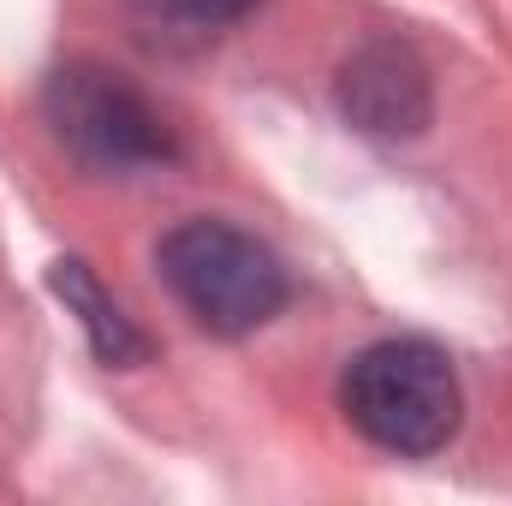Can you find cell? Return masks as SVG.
I'll use <instances>...</instances> for the list:
<instances>
[{"label": "cell", "mask_w": 512, "mask_h": 506, "mask_svg": "<svg viewBox=\"0 0 512 506\" xmlns=\"http://www.w3.org/2000/svg\"><path fill=\"white\" fill-rule=\"evenodd\" d=\"M155 268H161V286L185 304V316L215 340H245L262 322H274L280 304L292 298L286 262L256 233L215 215L179 221L155 245Z\"/></svg>", "instance_id": "cell-1"}, {"label": "cell", "mask_w": 512, "mask_h": 506, "mask_svg": "<svg viewBox=\"0 0 512 506\" xmlns=\"http://www.w3.org/2000/svg\"><path fill=\"white\" fill-rule=\"evenodd\" d=\"M346 423L399 459H429L459 435L465 393L441 346L429 340H376L340 376Z\"/></svg>", "instance_id": "cell-2"}, {"label": "cell", "mask_w": 512, "mask_h": 506, "mask_svg": "<svg viewBox=\"0 0 512 506\" xmlns=\"http://www.w3.org/2000/svg\"><path fill=\"white\" fill-rule=\"evenodd\" d=\"M42 120L54 131V143L90 167V173H149L167 167L179 155L173 126L161 120V108L131 84L126 72L96 66V60H72L42 84Z\"/></svg>", "instance_id": "cell-3"}, {"label": "cell", "mask_w": 512, "mask_h": 506, "mask_svg": "<svg viewBox=\"0 0 512 506\" xmlns=\"http://www.w3.org/2000/svg\"><path fill=\"white\" fill-rule=\"evenodd\" d=\"M340 114L364 137H382V143L429 131L435 90H429L417 48H405L399 36H370L364 48H352L340 66Z\"/></svg>", "instance_id": "cell-4"}, {"label": "cell", "mask_w": 512, "mask_h": 506, "mask_svg": "<svg viewBox=\"0 0 512 506\" xmlns=\"http://www.w3.org/2000/svg\"><path fill=\"white\" fill-rule=\"evenodd\" d=\"M48 292L78 316V328H84L90 352H96L108 370H131V364H143V358H149L143 328H137L126 310L108 298V286L90 274V262H78V256H54V262H48Z\"/></svg>", "instance_id": "cell-5"}, {"label": "cell", "mask_w": 512, "mask_h": 506, "mask_svg": "<svg viewBox=\"0 0 512 506\" xmlns=\"http://www.w3.org/2000/svg\"><path fill=\"white\" fill-rule=\"evenodd\" d=\"M155 24H173V30H191V36H215L227 24H239L256 0H137Z\"/></svg>", "instance_id": "cell-6"}]
</instances>
